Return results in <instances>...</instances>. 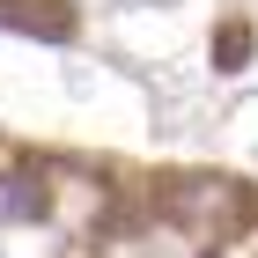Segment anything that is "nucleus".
<instances>
[{
	"label": "nucleus",
	"mask_w": 258,
	"mask_h": 258,
	"mask_svg": "<svg viewBox=\"0 0 258 258\" xmlns=\"http://www.w3.org/2000/svg\"><path fill=\"white\" fill-rule=\"evenodd\" d=\"M30 214H44V192L30 177H0V221H30Z\"/></svg>",
	"instance_id": "1"
}]
</instances>
